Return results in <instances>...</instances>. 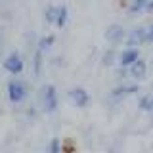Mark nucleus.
<instances>
[{"instance_id":"nucleus-1","label":"nucleus","mask_w":153,"mask_h":153,"mask_svg":"<svg viewBox=\"0 0 153 153\" xmlns=\"http://www.w3.org/2000/svg\"><path fill=\"white\" fill-rule=\"evenodd\" d=\"M8 96H10V100H12L13 103L23 102L25 96H27V86L23 84L21 80H10V84H8Z\"/></svg>"},{"instance_id":"nucleus-2","label":"nucleus","mask_w":153,"mask_h":153,"mask_svg":"<svg viewBox=\"0 0 153 153\" xmlns=\"http://www.w3.org/2000/svg\"><path fill=\"white\" fill-rule=\"evenodd\" d=\"M4 69L6 71H10L12 75H19L23 71V59H21V56L19 54H10L8 57H6V61H4Z\"/></svg>"},{"instance_id":"nucleus-3","label":"nucleus","mask_w":153,"mask_h":153,"mask_svg":"<svg viewBox=\"0 0 153 153\" xmlns=\"http://www.w3.org/2000/svg\"><path fill=\"white\" fill-rule=\"evenodd\" d=\"M44 107L48 113H54L57 109V94L54 86H46L44 90Z\"/></svg>"},{"instance_id":"nucleus-4","label":"nucleus","mask_w":153,"mask_h":153,"mask_svg":"<svg viewBox=\"0 0 153 153\" xmlns=\"http://www.w3.org/2000/svg\"><path fill=\"white\" fill-rule=\"evenodd\" d=\"M143 42H147V29H143V27L134 29L130 33V36H128V44L130 46H140Z\"/></svg>"},{"instance_id":"nucleus-5","label":"nucleus","mask_w":153,"mask_h":153,"mask_svg":"<svg viewBox=\"0 0 153 153\" xmlns=\"http://www.w3.org/2000/svg\"><path fill=\"white\" fill-rule=\"evenodd\" d=\"M140 57V54H138V50H134V48H128V50H124L121 56H119V63H121V67H130L134 61Z\"/></svg>"},{"instance_id":"nucleus-6","label":"nucleus","mask_w":153,"mask_h":153,"mask_svg":"<svg viewBox=\"0 0 153 153\" xmlns=\"http://www.w3.org/2000/svg\"><path fill=\"white\" fill-rule=\"evenodd\" d=\"M146 73H147V65H146V61L138 57V59L130 65V75L134 76V79H146Z\"/></svg>"},{"instance_id":"nucleus-7","label":"nucleus","mask_w":153,"mask_h":153,"mask_svg":"<svg viewBox=\"0 0 153 153\" xmlns=\"http://www.w3.org/2000/svg\"><path fill=\"white\" fill-rule=\"evenodd\" d=\"M71 98H73V102L79 105V107H84V105L88 103L90 96L84 88H75V90H71Z\"/></svg>"},{"instance_id":"nucleus-8","label":"nucleus","mask_w":153,"mask_h":153,"mask_svg":"<svg viewBox=\"0 0 153 153\" xmlns=\"http://www.w3.org/2000/svg\"><path fill=\"white\" fill-rule=\"evenodd\" d=\"M105 36H107V40H111V42H121L124 38V29L121 25H111L107 31H105Z\"/></svg>"},{"instance_id":"nucleus-9","label":"nucleus","mask_w":153,"mask_h":153,"mask_svg":"<svg viewBox=\"0 0 153 153\" xmlns=\"http://www.w3.org/2000/svg\"><path fill=\"white\" fill-rule=\"evenodd\" d=\"M134 92H138L136 86H119V88H115L111 92V98L113 100H121V98H126V96H130Z\"/></svg>"},{"instance_id":"nucleus-10","label":"nucleus","mask_w":153,"mask_h":153,"mask_svg":"<svg viewBox=\"0 0 153 153\" xmlns=\"http://www.w3.org/2000/svg\"><path fill=\"white\" fill-rule=\"evenodd\" d=\"M65 23H67V8H65V6H59V8H57L56 25H57V27H63Z\"/></svg>"},{"instance_id":"nucleus-11","label":"nucleus","mask_w":153,"mask_h":153,"mask_svg":"<svg viewBox=\"0 0 153 153\" xmlns=\"http://www.w3.org/2000/svg\"><path fill=\"white\" fill-rule=\"evenodd\" d=\"M140 107L143 111H151L153 113V94H147L140 100Z\"/></svg>"},{"instance_id":"nucleus-12","label":"nucleus","mask_w":153,"mask_h":153,"mask_svg":"<svg viewBox=\"0 0 153 153\" xmlns=\"http://www.w3.org/2000/svg\"><path fill=\"white\" fill-rule=\"evenodd\" d=\"M147 2H149V0H134V2L130 4V13L142 12L143 8H147Z\"/></svg>"},{"instance_id":"nucleus-13","label":"nucleus","mask_w":153,"mask_h":153,"mask_svg":"<svg viewBox=\"0 0 153 153\" xmlns=\"http://www.w3.org/2000/svg\"><path fill=\"white\" fill-rule=\"evenodd\" d=\"M56 17H57V8L50 6V8L46 10V21L48 23H56Z\"/></svg>"},{"instance_id":"nucleus-14","label":"nucleus","mask_w":153,"mask_h":153,"mask_svg":"<svg viewBox=\"0 0 153 153\" xmlns=\"http://www.w3.org/2000/svg\"><path fill=\"white\" fill-rule=\"evenodd\" d=\"M52 44H54V36H46V38H42V40H40V44H38V50L44 52L46 48H50Z\"/></svg>"},{"instance_id":"nucleus-15","label":"nucleus","mask_w":153,"mask_h":153,"mask_svg":"<svg viewBox=\"0 0 153 153\" xmlns=\"http://www.w3.org/2000/svg\"><path fill=\"white\" fill-rule=\"evenodd\" d=\"M50 149H52V153H57V151H59V142H57V140H52Z\"/></svg>"},{"instance_id":"nucleus-16","label":"nucleus","mask_w":153,"mask_h":153,"mask_svg":"<svg viewBox=\"0 0 153 153\" xmlns=\"http://www.w3.org/2000/svg\"><path fill=\"white\" fill-rule=\"evenodd\" d=\"M113 52H109V54H105V57H103V61H105V63H107V65H111L113 63Z\"/></svg>"},{"instance_id":"nucleus-17","label":"nucleus","mask_w":153,"mask_h":153,"mask_svg":"<svg viewBox=\"0 0 153 153\" xmlns=\"http://www.w3.org/2000/svg\"><path fill=\"white\" fill-rule=\"evenodd\" d=\"M147 42H153V25L147 29Z\"/></svg>"},{"instance_id":"nucleus-18","label":"nucleus","mask_w":153,"mask_h":153,"mask_svg":"<svg viewBox=\"0 0 153 153\" xmlns=\"http://www.w3.org/2000/svg\"><path fill=\"white\" fill-rule=\"evenodd\" d=\"M147 10H149V12H153V0H149V2H147Z\"/></svg>"},{"instance_id":"nucleus-19","label":"nucleus","mask_w":153,"mask_h":153,"mask_svg":"<svg viewBox=\"0 0 153 153\" xmlns=\"http://www.w3.org/2000/svg\"><path fill=\"white\" fill-rule=\"evenodd\" d=\"M151 123H153V115H151Z\"/></svg>"}]
</instances>
